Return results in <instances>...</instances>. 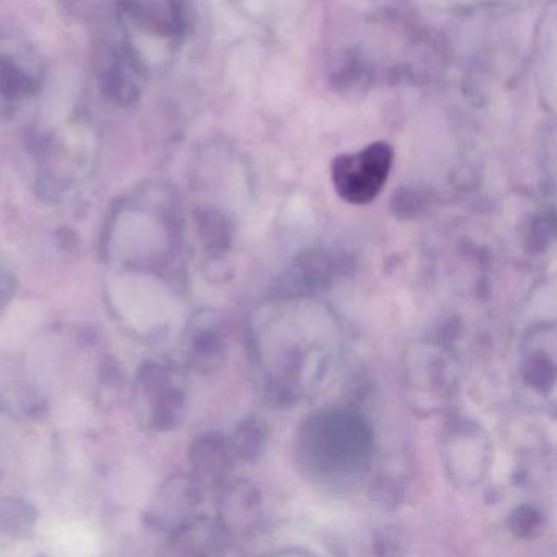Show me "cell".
<instances>
[{
  "label": "cell",
  "instance_id": "6da1fadb",
  "mask_svg": "<svg viewBox=\"0 0 557 557\" xmlns=\"http://www.w3.org/2000/svg\"><path fill=\"white\" fill-rule=\"evenodd\" d=\"M393 158V149L386 143H374L363 151L338 156L331 169L338 197L351 205L373 201L389 177Z\"/></svg>",
  "mask_w": 557,
  "mask_h": 557
},
{
  "label": "cell",
  "instance_id": "7a4b0ae2",
  "mask_svg": "<svg viewBox=\"0 0 557 557\" xmlns=\"http://www.w3.org/2000/svg\"><path fill=\"white\" fill-rule=\"evenodd\" d=\"M185 393L181 376L161 363L143 364L135 384V410L148 429H174L184 412Z\"/></svg>",
  "mask_w": 557,
  "mask_h": 557
},
{
  "label": "cell",
  "instance_id": "3957f363",
  "mask_svg": "<svg viewBox=\"0 0 557 557\" xmlns=\"http://www.w3.org/2000/svg\"><path fill=\"white\" fill-rule=\"evenodd\" d=\"M17 295V278L8 267L0 263V314L11 306Z\"/></svg>",
  "mask_w": 557,
  "mask_h": 557
}]
</instances>
